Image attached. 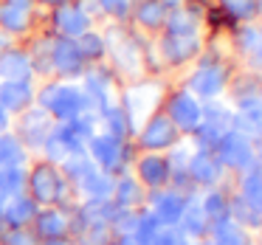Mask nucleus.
<instances>
[{"mask_svg":"<svg viewBox=\"0 0 262 245\" xmlns=\"http://www.w3.org/2000/svg\"><path fill=\"white\" fill-rule=\"evenodd\" d=\"M239 48H243V54L248 57L251 68L262 71V29H254V26L243 29V34H239Z\"/></svg>","mask_w":262,"mask_h":245,"instance_id":"obj_11","label":"nucleus"},{"mask_svg":"<svg viewBox=\"0 0 262 245\" xmlns=\"http://www.w3.org/2000/svg\"><path fill=\"white\" fill-rule=\"evenodd\" d=\"M223 6L237 20H248L256 14V0H223Z\"/></svg>","mask_w":262,"mask_h":245,"instance_id":"obj_14","label":"nucleus"},{"mask_svg":"<svg viewBox=\"0 0 262 245\" xmlns=\"http://www.w3.org/2000/svg\"><path fill=\"white\" fill-rule=\"evenodd\" d=\"M6 48H9V31H3V29H0V54L6 51Z\"/></svg>","mask_w":262,"mask_h":245,"instance_id":"obj_16","label":"nucleus"},{"mask_svg":"<svg viewBox=\"0 0 262 245\" xmlns=\"http://www.w3.org/2000/svg\"><path fill=\"white\" fill-rule=\"evenodd\" d=\"M166 14L169 9L164 6V0H141L136 6V20L147 29H161L166 23Z\"/></svg>","mask_w":262,"mask_h":245,"instance_id":"obj_10","label":"nucleus"},{"mask_svg":"<svg viewBox=\"0 0 262 245\" xmlns=\"http://www.w3.org/2000/svg\"><path fill=\"white\" fill-rule=\"evenodd\" d=\"M226 87V68L217 62L200 65L192 76V91H198L200 96H217Z\"/></svg>","mask_w":262,"mask_h":245,"instance_id":"obj_7","label":"nucleus"},{"mask_svg":"<svg viewBox=\"0 0 262 245\" xmlns=\"http://www.w3.org/2000/svg\"><path fill=\"white\" fill-rule=\"evenodd\" d=\"M31 85L29 79H6L0 85V107L6 113H20L31 104Z\"/></svg>","mask_w":262,"mask_h":245,"instance_id":"obj_4","label":"nucleus"},{"mask_svg":"<svg viewBox=\"0 0 262 245\" xmlns=\"http://www.w3.org/2000/svg\"><path fill=\"white\" fill-rule=\"evenodd\" d=\"M26 26H29V9L12 6V3H3V6H0V29L3 31L17 34V31H23Z\"/></svg>","mask_w":262,"mask_h":245,"instance_id":"obj_12","label":"nucleus"},{"mask_svg":"<svg viewBox=\"0 0 262 245\" xmlns=\"http://www.w3.org/2000/svg\"><path fill=\"white\" fill-rule=\"evenodd\" d=\"M40 104L42 110H48V113H54L57 119H79V113L85 110V93L76 91L74 85H59V82H54L51 87H46V91L40 93Z\"/></svg>","mask_w":262,"mask_h":245,"instance_id":"obj_1","label":"nucleus"},{"mask_svg":"<svg viewBox=\"0 0 262 245\" xmlns=\"http://www.w3.org/2000/svg\"><path fill=\"white\" fill-rule=\"evenodd\" d=\"M0 76L6 79H29L31 76V59L23 51H3L0 54Z\"/></svg>","mask_w":262,"mask_h":245,"instance_id":"obj_9","label":"nucleus"},{"mask_svg":"<svg viewBox=\"0 0 262 245\" xmlns=\"http://www.w3.org/2000/svg\"><path fill=\"white\" fill-rule=\"evenodd\" d=\"M54 26H57L59 37L76 40V37H82L91 29V17H88V12H82L79 6H62L54 14Z\"/></svg>","mask_w":262,"mask_h":245,"instance_id":"obj_5","label":"nucleus"},{"mask_svg":"<svg viewBox=\"0 0 262 245\" xmlns=\"http://www.w3.org/2000/svg\"><path fill=\"white\" fill-rule=\"evenodd\" d=\"M169 121L181 130H192L200 124V107L189 93H178L169 102Z\"/></svg>","mask_w":262,"mask_h":245,"instance_id":"obj_8","label":"nucleus"},{"mask_svg":"<svg viewBox=\"0 0 262 245\" xmlns=\"http://www.w3.org/2000/svg\"><path fill=\"white\" fill-rule=\"evenodd\" d=\"M96 3L107 14H113V17H119V20H124L127 14H130V9H133V0H96Z\"/></svg>","mask_w":262,"mask_h":245,"instance_id":"obj_15","label":"nucleus"},{"mask_svg":"<svg viewBox=\"0 0 262 245\" xmlns=\"http://www.w3.org/2000/svg\"><path fill=\"white\" fill-rule=\"evenodd\" d=\"M51 68L62 76H79L85 71V57H82L76 40L59 37L51 42Z\"/></svg>","mask_w":262,"mask_h":245,"instance_id":"obj_3","label":"nucleus"},{"mask_svg":"<svg viewBox=\"0 0 262 245\" xmlns=\"http://www.w3.org/2000/svg\"><path fill=\"white\" fill-rule=\"evenodd\" d=\"M104 48H110V54H113V59H116V68H119L121 74H127V76L141 74V48H138L136 40H130L121 29H110Z\"/></svg>","mask_w":262,"mask_h":245,"instance_id":"obj_2","label":"nucleus"},{"mask_svg":"<svg viewBox=\"0 0 262 245\" xmlns=\"http://www.w3.org/2000/svg\"><path fill=\"white\" fill-rule=\"evenodd\" d=\"M42 3H48V6H65L68 0H42Z\"/></svg>","mask_w":262,"mask_h":245,"instance_id":"obj_18","label":"nucleus"},{"mask_svg":"<svg viewBox=\"0 0 262 245\" xmlns=\"http://www.w3.org/2000/svg\"><path fill=\"white\" fill-rule=\"evenodd\" d=\"M76 46H79L85 59H99L104 54V40L99 34H93V31H85L82 37H76Z\"/></svg>","mask_w":262,"mask_h":245,"instance_id":"obj_13","label":"nucleus"},{"mask_svg":"<svg viewBox=\"0 0 262 245\" xmlns=\"http://www.w3.org/2000/svg\"><path fill=\"white\" fill-rule=\"evenodd\" d=\"M200 51V40L198 34H189V37H181V34H166L161 40V54H164L166 62H186L192 59L194 54Z\"/></svg>","mask_w":262,"mask_h":245,"instance_id":"obj_6","label":"nucleus"},{"mask_svg":"<svg viewBox=\"0 0 262 245\" xmlns=\"http://www.w3.org/2000/svg\"><path fill=\"white\" fill-rule=\"evenodd\" d=\"M6 3H12V6H23V9H29L31 0H6Z\"/></svg>","mask_w":262,"mask_h":245,"instance_id":"obj_17","label":"nucleus"}]
</instances>
